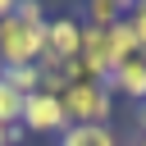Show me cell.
<instances>
[{"label":"cell","mask_w":146,"mask_h":146,"mask_svg":"<svg viewBox=\"0 0 146 146\" xmlns=\"http://www.w3.org/2000/svg\"><path fill=\"white\" fill-rule=\"evenodd\" d=\"M59 105H64L68 123H110L114 119V91L105 82H68Z\"/></svg>","instance_id":"cell-1"},{"label":"cell","mask_w":146,"mask_h":146,"mask_svg":"<svg viewBox=\"0 0 146 146\" xmlns=\"http://www.w3.org/2000/svg\"><path fill=\"white\" fill-rule=\"evenodd\" d=\"M41 50H46V27H32L18 14L0 18V64H36Z\"/></svg>","instance_id":"cell-2"},{"label":"cell","mask_w":146,"mask_h":146,"mask_svg":"<svg viewBox=\"0 0 146 146\" xmlns=\"http://www.w3.org/2000/svg\"><path fill=\"white\" fill-rule=\"evenodd\" d=\"M23 128H27V132H36V137H59V132L68 128L59 96H46V91L27 96V100H23Z\"/></svg>","instance_id":"cell-3"},{"label":"cell","mask_w":146,"mask_h":146,"mask_svg":"<svg viewBox=\"0 0 146 146\" xmlns=\"http://www.w3.org/2000/svg\"><path fill=\"white\" fill-rule=\"evenodd\" d=\"M78 50H82V18L78 14H55L46 23V50L41 55L68 64V59H78Z\"/></svg>","instance_id":"cell-4"},{"label":"cell","mask_w":146,"mask_h":146,"mask_svg":"<svg viewBox=\"0 0 146 146\" xmlns=\"http://www.w3.org/2000/svg\"><path fill=\"white\" fill-rule=\"evenodd\" d=\"M78 64L87 73V82H105L114 73V55H110V32L105 27H87L82 23V50H78Z\"/></svg>","instance_id":"cell-5"},{"label":"cell","mask_w":146,"mask_h":146,"mask_svg":"<svg viewBox=\"0 0 146 146\" xmlns=\"http://www.w3.org/2000/svg\"><path fill=\"white\" fill-rule=\"evenodd\" d=\"M105 87L114 91V100L123 96V100H132V105H141L146 100V55H132V59H123L110 78H105Z\"/></svg>","instance_id":"cell-6"},{"label":"cell","mask_w":146,"mask_h":146,"mask_svg":"<svg viewBox=\"0 0 146 146\" xmlns=\"http://www.w3.org/2000/svg\"><path fill=\"white\" fill-rule=\"evenodd\" d=\"M59 146H119V132L110 123H68L59 132Z\"/></svg>","instance_id":"cell-7"},{"label":"cell","mask_w":146,"mask_h":146,"mask_svg":"<svg viewBox=\"0 0 146 146\" xmlns=\"http://www.w3.org/2000/svg\"><path fill=\"white\" fill-rule=\"evenodd\" d=\"M123 14H128V0H87V9H82L78 18H82L87 27H105V32H110Z\"/></svg>","instance_id":"cell-8"},{"label":"cell","mask_w":146,"mask_h":146,"mask_svg":"<svg viewBox=\"0 0 146 146\" xmlns=\"http://www.w3.org/2000/svg\"><path fill=\"white\" fill-rule=\"evenodd\" d=\"M0 78H5L18 96H36V91H41V68H36V64H0Z\"/></svg>","instance_id":"cell-9"},{"label":"cell","mask_w":146,"mask_h":146,"mask_svg":"<svg viewBox=\"0 0 146 146\" xmlns=\"http://www.w3.org/2000/svg\"><path fill=\"white\" fill-rule=\"evenodd\" d=\"M23 100H27V96H18V91L0 78V123H5V128L23 123Z\"/></svg>","instance_id":"cell-10"},{"label":"cell","mask_w":146,"mask_h":146,"mask_svg":"<svg viewBox=\"0 0 146 146\" xmlns=\"http://www.w3.org/2000/svg\"><path fill=\"white\" fill-rule=\"evenodd\" d=\"M128 27H132V36H137V46L146 50V0H128Z\"/></svg>","instance_id":"cell-11"},{"label":"cell","mask_w":146,"mask_h":146,"mask_svg":"<svg viewBox=\"0 0 146 146\" xmlns=\"http://www.w3.org/2000/svg\"><path fill=\"white\" fill-rule=\"evenodd\" d=\"M132 119H137V132H146V100H141V105L132 110Z\"/></svg>","instance_id":"cell-12"},{"label":"cell","mask_w":146,"mask_h":146,"mask_svg":"<svg viewBox=\"0 0 146 146\" xmlns=\"http://www.w3.org/2000/svg\"><path fill=\"white\" fill-rule=\"evenodd\" d=\"M132 146H146V132H137V141H132Z\"/></svg>","instance_id":"cell-13"},{"label":"cell","mask_w":146,"mask_h":146,"mask_svg":"<svg viewBox=\"0 0 146 146\" xmlns=\"http://www.w3.org/2000/svg\"><path fill=\"white\" fill-rule=\"evenodd\" d=\"M0 146H9V141H5V123H0Z\"/></svg>","instance_id":"cell-14"},{"label":"cell","mask_w":146,"mask_h":146,"mask_svg":"<svg viewBox=\"0 0 146 146\" xmlns=\"http://www.w3.org/2000/svg\"><path fill=\"white\" fill-rule=\"evenodd\" d=\"M119 146H132V141H119Z\"/></svg>","instance_id":"cell-15"}]
</instances>
